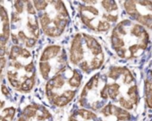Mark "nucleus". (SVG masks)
Segmentation results:
<instances>
[{"label": "nucleus", "instance_id": "obj_1", "mask_svg": "<svg viewBox=\"0 0 152 121\" xmlns=\"http://www.w3.org/2000/svg\"><path fill=\"white\" fill-rule=\"evenodd\" d=\"M83 37L82 34H76L72 41L70 49V60L73 65H80L84 56V49L83 47Z\"/></svg>", "mask_w": 152, "mask_h": 121}, {"label": "nucleus", "instance_id": "obj_10", "mask_svg": "<svg viewBox=\"0 0 152 121\" xmlns=\"http://www.w3.org/2000/svg\"><path fill=\"white\" fill-rule=\"evenodd\" d=\"M22 50H23V48H21V47H19L17 45L13 46L12 48H11V52H10L9 58L12 60V61H16V58L19 56H21Z\"/></svg>", "mask_w": 152, "mask_h": 121}, {"label": "nucleus", "instance_id": "obj_37", "mask_svg": "<svg viewBox=\"0 0 152 121\" xmlns=\"http://www.w3.org/2000/svg\"><path fill=\"white\" fill-rule=\"evenodd\" d=\"M4 121H10V120H7V119H6V118H5V119H4Z\"/></svg>", "mask_w": 152, "mask_h": 121}, {"label": "nucleus", "instance_id": "obj_32", "mask_svg": "<svg viewBox=\"0 0 152 121\" xmlns=\"http://www.w3.org/2000/svg\"><path fill=\"white\" fill-rule=\"evenodd\" d=\"M11 37H12V41H13L15 45H17L18 42H19V38H18V36H16L15 34H12Z\"/></svg>", "mask_w": 152, "mask_h": 121}, {"label": "nucleus", "instance_id": "obj_5", "mask_svg": "<svg viewBox=\"0 0 152 121\" xmlns=\"http://www.w3.org/2000/svg\"><path fill=\"white\" fill-rule=\"evenodd\" d=\"M107 89H108V97L111 100H115L120 93V85L118 84H107Z\"/></svg>", "mask_w": 152, "mask_h": 121}, {"label": "nucleus", "instance_id": "obj_24", "mask_svg": "<svg viewBox=\"0 0 152 121\" xmlns=\"http://www.w3.org/2000/svg\"><path fill=\"white\" fill-rule=\"evenodd\" d=\"M7 40H8V39L4 34H0V46L5 47V45L7 44Z\"/></svg>", "mask_w": 152, "mask_h": 121}, {"label": "nucleus", "instance_id": "obj_31", "mask_svg": "<svg viewBox=\"0 0 152 121\" xmlns=\"http://www.w3.org/2000/svg\"><path fill=\"white\" fill-rule=\"evenodd\" d=\"M12 66H13L14 67H15L16 69H21V68L23 67V65H22L20 62H17V61H13Z\"/></svg>", "mask_w": 152, "mask_h": 121}, {"label": "nucleus", "instance_id": "obj_23", "mask_svg": "<svg viewBox=\"0 0 152 121\" xmlns=\"http://www.w3.org/2000/svg\"><path fill=\"white\" fill-rule=\"evenodd\" d=\"M24 69H25V71L28 72V73H32V72H34V64H33V62H31L30 64H28L27 66H25V67H24Z\"/></svg>", "mask_w": 152, "mask_h": 121}, {"label": "nucleus", "instance_id": "obj_34", "mask_svg": "<svg viewBox=\"0 0 152 121\" xmlns=\"http://www.w3.org/2000/svg\"><path fill=\"white\" fill-rule=\"evenodd\" d=\"M18 121H29V120H28V118H26L25 117H23V116H22L21 117H19V119H18Z\"/></svg>", "mask_w": 152, "mask_h": 121}, {"label": "nucleus", "instance_id": "obj_7", "mask_svg": "<svg viewBox=\"0 0 152 121\" xmlns=\"http://www.w3.org/2000/svg\"><path fill=\"white\" fill-rule=\"evenodd\" d=\"M39 71L42 77L46 80L48 79L49 73L51 71V66L48 62H39Z\"/></svg>", "mask_w": 152, "mask_h": 121}, {"label": "nucleus", "instance_id": "obj_20", "mask_svg": "<svg viewBox=\"0 0 152 121\" xmlns=\"http://www.w3.org/2000/svg\"><path fill=\"white\" fill-rule=\"evenodd\" d=\"M3 33L7 39H9V36H10V24H9V23H4Z\"/></svg>", "mask_w": 152, "mask_h": 121}, {"label": "nucleus", "instance_id": "obj_30", "mask_svg": "<svg viewBox=\"0 0 152 121\" xmlns=\"http://www.w3.org/2000/svg\"><path fill=\"white\" fill-rule=\"evenodd\" d=\"M1 91H2V93L5 96H8L9 95V91H8V89H7V87L6 85H2L1 86Z\"/></svg>", "mask_w": 152, "mask_h": 121}, {"label": "nucleus", "instance_id": "obj_6", "mask_svg": "<svg viewBox=\"0 0 152 121\" xmlns=\"http://www.w3.org/2000/svg\"><path fill=\"white\" fill-rule=\"evenodd\" d=\"M128 96L130 100L133 103V105H137L139 102V94H138V87L137 85H132L128 89Z\"/></svg>", "mask_w": 152, "mask_h": 121}, {"label": "nucleus", "instance_id": "obj_9", "mask_svg": "<svg viewBox=\"0 0 152 121\" xmlns=\"http://www.w3.org/2000/svg\"><path fill=\"white\" fill-rule=\"evenodd\" d=\"M77 113H78L79 116H81L85 120H91V119L94 120V119L97 118V116L93 112H91L90 110H87V109H80V110H78Z\"/></svg>", "mask_w": 152, "mask_h": 121}, {"label": "nucleus", "instance_id": "obj_28", "mask_svg": "<svg viewBox=\"0 0 152 121\" xmlns=\"http://www.w3.org/2000/svg\"><path fill=\"white\" fill-rule=\"evenodd\" d=\"M6 64H7V60L6 58L3 56V57H0V71L2 72L3 68L6 67Z\"/></svg>", "mask_w": 152, "mask_h": 121}, {"label": "nucleus", "instance_id": "obj_15", "mask_svg": "<svg viewBox=\"0 0 152 121\" xmlns=\"http://www.w3.org/2000/svg\"><path fill=\"white\" fill-rule=\"evenodd\" d=\"M34 7L37 11H42L44 9H46V7L48 5V2L47 1H34Z\"/></svg>", "mask_w": 152, "mask_h": 121}, {"label": "nucleus", "instance_id": "obj_29", "mask_svg": "<svg viewBox=\"0 0 152 121\" xmlns=\"http://www.w3.org/2000/svg\"><path fill=\"white\" fill-rule=\"evenodd\" d=\"M11 20H12V23H16V22L20 21L19 14H17V13H13V14H12V18H11Z\"/></svg>", "mask_w": 152, "mask_h": 121}, {"label": "nucleus", "instance_id": "obj_16", "mask_svg": "<svg viewBox=\"0 0 152 121\" xmlns=\"http://www.w3.org/2000/svg\"><path fill=\"white\" fill-rule=\"evenodd\" d=\"M0 18L4 23H9V18H8V15L7 12L6 10V8L1 6L0 7Z\"/></svg>", "mask_w": 152, "mask_h": 121}, {"label": "nucleus", "instance_id": "obj_21", "mask_svg": "<svg viewBox=\"0 0 152 121\" xmlns=\"http://www.w3.org/2000/svg\"><path fill=\"white\" fill-rule=\"evenodd\" d=\"M36 42H37V40L36 39H34V38H28L27 40L24 43H25V45H26L27 48H32V47L35 46Z\"/></svg>", "mask_w": 152, "mask_h": 121}, {"label": "nucleus", "instance_id": "obj_27", "mask_svg": "<svg viewBox=\"0 0 152 121\" xmlns=\"http://www.w3.org/2000/svg\"><path fill=\"white\" fill-rule=\"evenodd\" d=\"M21 56H22L23 57H24V58H28V57H30V56H31V53H30V51H29L28 49H26V48H23L22 53H21Z\"/></svg>", "mask_w": 152, "mask_h": 121}, {"label": "nucleus", "instance_id": "obj_14", "mask_svg": "<svg viewBox=\"0 0 152 121\" xmlns=\"http://www.w3.org/2000/svg\"><path fill=\"white\" fill-rule=\"evenodd\" d=\"M3 113L6 115V119L8 118L9 120H12L15 117V109L13 108V107H10V108H7L3 110Z\"/></svg>", "mask_w": 152, "mask_h": 121}, {"label": "nucleus", "instance_id": "obj_3", "mask_svg": "<svg viewBox=\"0 0 152 121\" xmlns=\"http://www.w3.org/2000/svg\"><path fill=\"white\" fill-rule=\"evenodd\" d=\"M83 76L78 70H73L72 76L68 79V84L72 88H78L81 85Z\"/></svg>", "mask_w": 152, "mask_h": 121}, {"label": "nucleus", "instance_id": "obj_18", "mask_svg": "<svg viewBox=\"0 0 152 121\" xmlns=\"http://www.w3.org/2000/svg\"><path fill=\"white\" fill-rule=\"evenodd\" d=\"M26 4H27V12H28V14H30L31 15H36V9L33 7V2L27 1Z\"/></svg>", "mask_w": 152, "mask_h": 121}, {"label": "nucleus", "instance_id": "obj_36", "mask_svg": "<svg viewBox=\"0 0 152 121\" xmlns=\"http://www.w3.org/2000/svg\"><path fill=\"white\" fill-rule=\"evenodd\" d=\"M69 121H78V120H77V119H75V118L72 117H71V118L69 119Z\"/></svg>", "mask_w": 152, "mask_h": 121}, {"label": "nucleus", "instance_id": "obj_13", "mask_svg": "<svg viewBox=\"0 0 152 121\" xmlns=\"http://www.w3.org/2000/svg\"><path fill=\"white\" fill-rule=\"evenodd\" d=\"M51 23H52V20L50 19L49 15L47 13H45V14H43L41 15V17H40V25H41V28L43 30L49 27V24Z\"/></svg>", "mask_w": 152, "mask_h": 121}, {"label": "nucleus", "instance_id": "obj_22", "mask_svg": "<svg viewBox=\"0 0 152 121\" xmlns=\"http://www.w3.org/2000/svg\"><path fill=\"white\" fill-rule=\"evenodd\" d=\"M10 84H12L13 87H15V89L17 90H20L21 89V86H22V84L17 80V79H15V80H9Z\"/></svg>", "mask_w": 152, "mask_h": 121}, {"label": "nucleus", "instance_id": "obj_25", "mask_svg": "<svg viewBox=\"0 0 152 121\" xmlns=\"http://www.w3.org/2000/svg\"><path fill=\"white\" fill-rule=\"evenodd\" d=\"M7 76H8V79H9V80H15V79L17 78L18 73H17V72H11V71H8V72H7Z\"/></svg>", "mask_w": 152, "mask_h": 121}, {"label": "nucleus", "instance_id": "obj_12", "mask_svg": "<svg viewBox=\"0 0 152 121\" xmlns=\"http://www.w3.org/2000/svg\"><path fill=\"white\" fill-rule=\"evenodd\" d=\"M120 105H121V108H123L125 110H129V109H132L133 108V103L130 100H126L125 98L124 97H121L119 100H118Z\"/></svg>", "mask_w": 152, "mask_h": 121}, {"label": "nucleus", "instance_id": "obj_4", "mask_svg": "<svg viewBox=\"0 0 152 121\" xmlns=\"http://www.w3.org/2000/svg\"><path fill=\"white\" fill-rule=\"evenodd\" d=\"M34 84H35V74H33L31 77H28L27 79H25V81L23 83H22L20 91L28 92L33 88Z\"/></svg>", "mask_w": 152, "mask_h": 121}, {"label": "nucleus", "instance_id": "obj_11", "mask_svg": "<svg viewBox=\"0 0 152 121\" xmlns=\"http://www.w3.org/2000/svg\"><path fill=\"white\" fill-rule=\"evenodd\" d=\"M110 29V23L106 21V20H102V21H99L97 26H96V31L97 32H107Z\"/></svg>", "mask_w": 152, "mask_h": 121}, {"label": "nucleus", "instance_id": "obj_8", "mask_svg": "<svg viewBox=\"0 0 152 121\" xmlns=\"http://www.w3.org/2000/svg\"><path fill=\"white\" fill-rule=\"evenodd\" d=\"M100 4L107 13H111L117 10V5L115 1H102Z\"/></svg>", "mask_w": 152, "mask_h": 121}, {"label": "nucleus", "instance_id": "obj_19", "mask_svg": "<svg viewBox=\"0 0 152 121\" xmlns=\"http://www.w3.org/2000/svg\"><path fill=\"white\" fill-rule=\"evenodd\" d=\"M145 96H146V102L147 105L152 109V92H148L145 91Z\"/></svg>", "mask_w": 152, "mask_h": 121}, {"label": "nucleus", "instance_id": "obj_26", "mask_svg": "<svg viewBox=\"0 0 152 121\" xmlns=\"http://www.w3.org/2000/svg\"><path fill=\"white\" fill-rule=\"evenodd\" d=\"M18 38H19V40H21L23 41V42H25V41L27 40V39H28V37L25 35V33H24L23 31L19 32V33H18Z\"/></svg>", "mask_w": 152, "mask_h": 121}, {"label": "nucleus", "instance_id": "obj_35", "mask_svg": "<svg viewBox=\"0 0 152 121\" xmlns=\"http://www.w3.org/2000/svg\"><path fill=\"white\" fill-rule=\"evenodd\" d=\"M5 105V101H0V108H3Z\"/></svg>", "mask_w": 152, "mask_h": 121}, {"label": "nucleus", "instance_id": "obj_2", "mask_svg": "<svg viewBox=\"0 0 152 121\" xmlns=\"http://www.w3.org/2000/svg\"><path fill=\"white\" fill-rule=\"evenodd\" d=\"M61 50V47L58 45H50L45 48L41 56H40V62H48L49 59L56 56Z\"/></svg>", "mask_w": 152, "mask_h": 121}, {"label": "nucleus", "instance_id": "obj_17", "mask_svg": "<svg viewBox=\"0 0 152 121\" xmlns=\"http://www.w3.org/2000/svg\"><path fill=\"white\" fill-rule=\"evenodd\" d=\"M23 4H24V2H23V1H15V8L16 10L17 14H22L23 12V9H24Z\"/></svg>", "mask_w": 152, "mask_h": 121}, {"label": "nucleus", "instance_id": "obj_33", "mask_svg": "<svg viewBox=\"0 0 152 121\" xmlns=\"http://www.w3.org/2000/svg\"><path fill=\"white\" fill-rule=\"evenodd\" d=\"M5 54H6V48L0 46V56L3 57L5 56Z\"/></svg>", "mask_w": 152, "mask_h": 121}]
</instances>
